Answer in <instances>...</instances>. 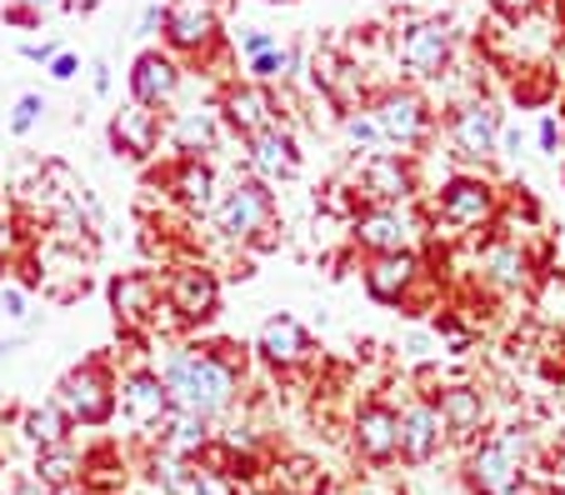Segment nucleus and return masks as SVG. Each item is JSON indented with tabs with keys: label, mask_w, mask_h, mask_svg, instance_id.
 <instances>
[{
	"label": "nucleus",
	"mask_w": 565,
	"mask_h": 495,
	"mask_svg": "<svg viewBox=\"0 0 565 495\" xmlns=\"http://www.w3.org/2000/svg\"><path fill=\"white\" fill-rule=\"evenodd\" d=\"M160 386H166V396H171L175 410H191V416L205 420V416H215V410L231 400L235 376H231V366H221L215 356L191 351V356H171V361H166Z\"/></svg>",
	"instance_id": "obj_1"
},
{
	"label": "nucleus",
	"mask_w": 565,
	"mask_h": 495,
	"mask_svg": "<svg viewBox=\"0 0 565 495\" xmlns=\"http://www.w3.org/2000/svg\"><path fill=\"white\" fill-rule=\"evenodd\" d=\"M525 465H531V435L525 431H495L470 451V485L480 495H525Z\"/></svg>",
	"instance_id": "obj_2"
},
{
	"label": "nucleus",
	"mask_w": 565,
	"mask_h": 495,
	"mask_svg": "<svg viewBox=\"0 0 565 495\" xmlns=\"http://www.w3.org/2000/svg\"><path fill=\"white\" fill-rule=\"evenodd\" d=\"M55 406L65 410V420H81V426H100L116 410V396H110V380L100 376V366H81L61 380V400Z\"/></svg>",
	"instance_id": "obj_3"
},
{
	"label": "nucleus",
	"mask_w": 565,
	"mask_h": 495,
	"mask_svg": "<svg viewBox=\"0 0 565 495\" xmlns=\"http://www.w3.org/2000/svg\"><path fill=\"white\" fill-rule=\"evenodd\" d=\"M440 445V416L436 406H411L406 416H395V455L411 465H426Z\"/></svg>",
	"instance_id": "obj_4"
},
{
	"label": "nucleus",
	"mask_w": 565,
	"mask_h": 495,
	"mask_svg": "<svg viewBox=\"0 0 565 495\" xmlns=\"http://www.w3.org/2000/svg\"><path fill=\"white\" fill-rule=\"evenodd\" d=\"M450 55V31L440 21H420L406 31V41H401V61H406V71H416V76H436L440 65H446Z\"/></svg>",
	"instance_id": "obj_5"
},
{
	"label": "nucleus",
	"mask_w": 565,
	"mask_h": 495,
	"mask_svg": "<svg viewBox=\"0 0 565 495\" xmlns=\"http://www.w3.org/2000/svg\"><path fill=\"white\" fill-rule=\"evenodd\" d=\"M355 451L375 465H385L395 455V410L391 406H365L355 416Z\"/></svg>",
	"instance_id": "obj_6"
},
{
	"label": "nucleus",
	"mask_w": 565,
	"mask_h": 495,
	"mask_svg": "<svg viewBox=\"0 0 565 495\" xmlns=\"http://www.w3.org/2000/svg\"><path fill=\"white\" fill-rule=\"evenodd\" d=\"M266 216H270V195L260 191V185H235L221 205V230H231V236H250V230L266 226Z\"/></svg>",
	"instance_id": "obj_7"
},
{
	"label": "nucleus",
	"mask_w": 565,
	"mask_h": 495,
	"mask_svg": "<svg viewBox=\"0 0 565 495\" xmlns=\"http://www.w3.org/2000/svg\"><path fill=\"white\" fill-rule=\"evenodd\" d=\"M120 406H126V416L136 426H160V420L171 416V396H166L160 376H130L120 386Z\"/></svg>",
	"instance_id": "obj_8"
},
{
	"label": "nucleus",
	"mask_w": 565,
	"mask_h": 495,
	"mask_svg": "<svg viewBox=\"0 0 565 495\" xmlns=\"http://www.w3.org/2000/svg\"><path fill=\"white\" fill-rule=\"evenodd\" d=\"M450 136H456L460 155H491L495 151V110L491 106H466L450 120Z\"/></svg>",
	"instance_id": "obj_9"
},
{
	"label": "nucleus",
	"mask_w": 565,
	"mask_h": 495,
	"mask_svg": "<svg viewBox=\"0 0 565 495\" xmlns=\"http://www.w3.org/2000/svg\"><path fill=\"white\" fill-rule=\"evenodd\" d=\"M215 31V11L211 0H175L171 11H166V35L175 45H205Z\"/></svg>",
	"instance_id": "obj_10"
},
{
	"label": "nucleus",
	"mask_w": 565,
	"mask_h": 495,
	"mask_svg": "<svg viewBox=\"0 0 565 495\" xmlns=\"http://www.w3.org/2000/svg\"><path fill=\"white\" fill-rule=\"evenodd\" d=\"M375 126H381L385 140H416L420 130H426V110H420L416 96H401V90H391V96L381 100V110H375Z\"/></svg>",
	"instance_id": "obj_11"
},
{
	"label": "nucleus",
	"mask_w": 565,
	"mask_h": 495,
	"mask_svg": "<svg viewBox=\"0 0 565 495\" xmlns=\"http://www.w3.org/2000/svg\"><path fill=\"white\" fill-rule=\"evenodd\" d=\"M440 216H446L450 226H480V220L491 216V191L480 181H456L440 195Z\"/></svg>",
	"instance_id": "obj_12"
},
{
	"label": "nucleus",
	"mask_w": 565,
	"mask_h": 495,
	"mask_svg": "<svg viewBox=\"0 0 565 495\" xmlns=\"http://www.w3.org/2000/svg\"><path fill=\"white\" fill-rule=\"evenodd\" d=\"M440 426H446L450 435H476L480 431V420H486V400H480V390L470 386H456L440 396Z\"/></svg>",
	"instance_id": "obj_13"
},
{
	"label": "nucleus",
	"mask_w": 565,
	"mask_h": 495,
	"mask_svg": "<svg viewBox=\"0 0 565 495\" xmlns=\"http://www.w3.org/2000/svg\"><path fill=\"white\" fill-rule=\"evenodd\" d=\"M130 90H136L140 106H156V100H166L175 90V65L166 61V55L146 51L136 61V71H130Z\"/></svg>",
	"instance_id": "obj_14"
},
{
	"label": "nucleus",
	"mask_w": 565,
	"mask_h": 495,
	"mask_svg": "<svg viewBox=\"0 0 565 495\" xmlns=\"http://www.w3.org/2000/svg\"><path fill=\"white\" fill-rule=\"evenodd\" d=\"M260 356L276 361V366H296V361L306 356V331H300L290 315H270V321L260 325Z\"/></svg>",
	"instance_id": "obj_15"
},
{
	"label": "nucleus",
	"mask_w": 565,
	"mask_h": 495,
	"mask_svg": "<svg viewBox=\"0 0 565 495\" xmlns=\"http://www.w3.org/2000/svg\"><path fill=\"white\" fill-rule=\"evenodd\" d=\"M361 240L365 246H375L381 256H391V250H406V240H411V216L406 211H375V216H361Z\"/></svg>",
	"instance_id": "obj_16"
},
{
	"label": "nucleus",
	"mask_w": 565,
	"mask_h": 495,
	"mask_svg": "<svg viewBox=\"0 0 565 495\" xmlns=\"http://www.w3.org/2000/svg\"><path fill=\"white\" fill-rule=\"evenodd\" d=\"M411 276H416V260H411L406 250H391V256H381L371 270H365V286H371L375 301H401Z\"/></svg>",
	"instance_id": "obj_17"
},
{
	"label": "nucleus",
	"mask_w": 565,
	"mask_h": 495,
	"mask_svg": "<svg viewBox=\"0 0 565 495\" xmlns=\"http://www.w3.org/2000/svg\"><path fill=\"white\" fill-rule=\"evenodd\" d=\"M171 305L181 315H211L215 311V280L205 276V270H181L175 276V286H171Z\"/></svg>",
	"instance_id": "obj_18"
},
{
	"label": "nucleus",
	"mask_w": 565,
	"mask_h": 495,
	"mask_svg": "<svg viewBox=\"0 0 565 495\" xmlns=\"http://www.w3.org/2000/svg\"><path fill=\"white\" fill-rule=\"evenodd\" d=\"M250 161H256L266 175H296V165H300L290 136H286V130H276V126L260 130V136L250 140Z\"/></svg>",
	"instance_id": "obj_19"
},
{
	"label": "nucleus",
	"mask_w": 565,
	"mask_h": 495,
	"mask_svg": "<svg viewBox=\"0 0 565 495\" xmlns=\"http://www.w3.org/2000/svg\"><path fill=\"white\" fill-rule=\"evenodd\" d=\"M110 301H116V315H126V321H146V315L156 311V280L150 276H120L116 286H110Z\"/></svg>",
	"instance_id": "obj_20"
},
{
	"label": "nucleus",
	"mask_w": 565,
	"mask_h": 495,
	"mask_svg": "<svg viewBox=\"0 0 565 495\" xmlns=\"http://www.w3.org/2000/svg\"><path fill=\"white\" fill-rule=\"evenodd\" d=\"M110 136H116V146H120L126 155H146L150 146H156V116H150L146 106L120 110L116 126H110Z\"/></svg>",
	"instance_id": "obj_21"
},
{
	"label": "nucleus",
	"mask_w": 565,
	"mask_h": 495,
	"mask_svg": "<svg viewBox=\"0 0 565 495\" xmlns=\"http://www.w3.org/2000/svg\"><path fill=\"white\" fill-rule=\"evenodd\" d=\"M81 455L71 451V445H55V451H41V461H35V475L31 481H41L45 491H65V485L81 481Z\"/></svg>",
	"instance_id": "obj_22"
},
{
	"label": "nucleus",
	"mask_w": 565,
	"mask_h": 495,
	"mask_svg": "<svg viewBox=\"0 0 565 495\" xmlns=\"http://www.w3.org/2000/svg\"><path fill=\"white\" fill-rule=\"evenodd\" d=\"M276 485H280V495H320L326 491V471L310 455H290V461H280Z\"/></svg>",
	"instance_id": "obj_23"
},
{
	"label": "nucleus",
	"mask_w": 565,
	"mask_h": 495,
	"mask_svg": "<svg viewBox=\"0 0 565 495\" xmlns=\"http://www.w3.org/2000/svg\"><path fill=\"white\" fill-rule=\"evenodd\" d=\"M225 116L235 120L241 130H250V136H260V130H270V100L260 96V90H231L225 96Z\"/></svg>",
	"instance_id": "obj_24"
},
{
	"label": "nucleus",
	"mask_w": 565,
	"mask_h": 495,
	"mask_svg": "<svg viewBox=\"0 0 565 495\" xmlns=\"http://www.w3.org/2000/svg\"><path fill=\"white\" fill-rule=\"evenodd\" d=\"M365 191L375 195V201H401V195H411V175L401 161H391V155H381V161L365 165Z\"/></svg>",
	"instance_id": "obj_25"
},
{
	"label": "nucleus",
	"mask_w": 565,
	"mask_h": 495,
	"mask_svg": "<svg viewBox=\"0 0 565 495\" xmlns=\"http://www.w3.org/2000/svg\"><path fill=\"white\" fill-rule=\"evenodd\" d=\"M65 431H71V420H65V410L55 406H35L31 416H25V435H31L41 451H55V445H65Z\"/></svg>",
	"instance_id": "obj_26"
},
{
	"label": "nucleus",
	"mask_w": 565,
	"mask_h": 495,
	"mask_svg": "<svg viewBox=\"0 0 565 495\" xmlns=\"http://www.w3.org/2000/svg\"><path fill=\"white\" fill-rule=\"evenodd\" d=\"M215 140V116L211 110H185L181 120H175V146L181 151H205Z\"/></svg>",
	"instance_id": "obj_27"
},
{
	"label": "nucleus",
	"mask_w": 565,
	"mask_h": 495,
	"mask_svg": "<svg viewBox=\"0 0 565 495\" xmlns=\"http://www.w3.org/2000/svg\"><path fill=\"white\" fill-rule=\"evenodd\" d=\"M486 270H491L501 286H515V280L525 276V256L511 246H495V250H486Z\"/></svg>",
	"instance_id": "obj_28"
},
{
	"label": "nucleus",
	"mask_w": 565,
	"mask_h": 495,
	"mask_svg": "<svg viewBox=\"0 0 565 495\" xmlns=\"http://www.w3.org/2000/svg\"><path fill=\"white\" fill-rule=\"evenodd\" d=\"M535 311H541V321L565 325V276H561V270H555V276H545V286H541V301H535Z\"/></svg>",
	"instance_id": "obj_29"
},
{
	"label": "nucleus",
	"mask_w": 565,
	"mask_h": 495,
	"mask_svg": "<svg viewBox=\"0 0 565 495\" xmlns=\"http://www.w3.org/2000/svg\"><path fill=\"white\" fill-rule=\"evenodd\" d=\"M175 191H181V201L205 205L211 201V171H205V165H185V171L175 175Z\"/></svg>",
	"instance_id": "obj_30"
},
{
	"label": "nucleus",
	"mask_w": 565,
	"mask_h": 495,
	"mask_svg": "<svg viewBox=\"0 0 565 495\" xmlns=\"http://www.w3.org/2000/svg\"><path fill=\"white\" fill-rule=\"evenodd\" d=\"M41 110H45L41 96H21V100H15V116H11V130H15V136H25V130L41 120Z\"/></svg>",
	"instance_id": "obj_31"
},
{
	"label": "nucleus",
	"mask_w": 565,
	"mask_h": 495,
	"mask_svg": "<svg viewBox=\"0 0 565 495\" xmlns=\"http://www.w3.org/2000/svg\"><path fill=\"white\" fill-rule=\"evenodd\" d=\"M345 136H351L355 140V146H381V126H375V120L371 116H351V120H345Z\"/></svg>",
	"instance_id": "obj_32"
},
{
	"label": "nucleus",
	"mask_w": 565,
	"mask_h": 495,
	"mask_svg": "<svg viewBox=\"0 0 565 495\" xmlns=\"http://www.w3.org/2000/svg\"><path fill=\"white\" fill-rule=\"evenodd\" d=\"M290 71V51H266L256 55V76H286Z\"/></svg>",
	"instance_id": "obj_33"
},
{
	"label": "nucleus",
	"mask_w": 565,
	"mask_h": 495,
	"mask_svg": "<svg viewBox=\"0 0 565 495\" xmlns=\"http://www.w3.org/2000/svg\"><path fill=\"white\" fill-rule=\"evenodd\" d=\"M0 305H6V315H25V295L15 291V286H6V291H0Z\"/></svg>",
	"instance_id": "obj_34"
},
{
	"label": "nucleus",
	"mask_w": 565,
	"mask_h": 495,
	"mask_svg": "<svg viewBox=\"0 0 565 495\" xmlns=\"http://www.w3.org/2000/svg\"><path fill=\"white\" fill-rule=\"evenodd\" d=\"M51 76L55 80H71L75 76V55H55V61H51Z\"/></svg>",
	"instance_id": "obj_35"
},
{
	"label": "nucleus",
	"mask_w": 565,
	"mask_h": 495,
	"mask_svg": "<svg viewBox=\"0 0 565 495\" xmlns=\"http://www.w3.org/2000/svg\"><path fill=\"white\" fill-rule=\"evenodd\" d=\"M505 15H525V11H535V0H495Z\"/></svg>",
	"instance_id": "obj_36"
},
{
	"label": "nucleus",
	"mask_w": 565,
	"mask_h": 495,
	"mask_svg": "<svg viewBox=\"0 0 565 495\" xmlns=\"http://www.w3.org/2000/svg\"><path fill=\"white\" fill-rule=\"evenodd\" d=\"M246 51H250V55H266V51H270V35L250 31V35H246Z\"/></svg>",
	"instance_id": "obj_37"
},
{
	"label": "nucleus",
	"mask_w": 565,
	"mask_h": 495,
	"mask_svg": "<svg viewBox=\"0 0 565 495\" xmlns=\"http://www.w3.org/2000/svg\"><path fill=\"white\" fill-rule=\"evenodd\" d=\"M156 25H160V11H146V15H140V35H150Z\"/></svg>",
	"instance_id": "obj_38"
},
{
	"label": "nucleus",
	"mask_w": 565,
	"mask_h": 495,
	"mask_svg": "<svg viewBox=\"0 0 565 495\" xmlns=\"http://www.w3.org/2000/svg\"><path fill=\"white\" fill-rule=\"evenodd\" d=\"M25 6H31V11H51L55 0H25Z\"/></svg>",
	"instance_id": "obj_39"
},
{
	"label": "nucleus",
	"mask_w": 565,
	"mask_h": 495,
	"mask_svg": "<svg viewBox=\"0 0 565 495\" xmlns=\"http://www.w3.org/2000/svg\"><path fill=\"white\" fill-rule=\"evenodd\" d=\"M51 495H86L81 485H65V491H51Z\"/></svg>",
	"instance_id": "obj_40"
}]
</instances>
